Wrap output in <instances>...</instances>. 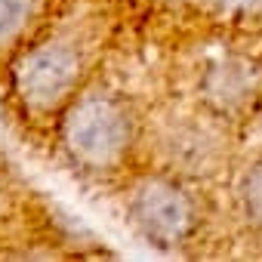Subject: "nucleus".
Returning <instances> with one entry per match:
<instances>
[{
  "label": "nucleus",
  "mask_w": 262,
  "mask_h": 262,
  "mask_svg": "<svg viewBox=\"0 0 262 262\" xmlns=\"http://www.w3.org/2000/svg\"><path fill=\"white\" fill-rule=\"evenodd\" d=\"M133 133L136 123L126 102L111 93L93 90L65 105L62 145L86 170L117 167L133 145Z\"/></svg>",
  "instance_id": "f257e3e1"
},
{
  "label": "nucleus",
  "mask_w": 262,
  "mask_h": 262,
  "mask_svg": "<svg viewBox=\"0 0 262 262\" xmlns=\"http://www.w3.org/2000/svg\"><path fill=\"white\" fill-rule=\"evenodd\" d=\"M83 74V59L71 43L50 40L31 47L19 62H16V90L28 111L34 114H50L65 108L74 99V90Z\"/></svg>",
  "instance_id": "f03ea898"
},
{
  "label": "nucleus",
  "mask_w": 262,
  "mask_h": 262,
  "mask_svg": "<svg viewBox=\"0 0 262 262\" xmlns=\"http://www.w3.org/2000/svg\"><path fill=\"white\" fill-rule=\"evenodd\" d=\"M129 219L158 247H179L198 225L194 198L170 176H148L129 194Z\"/></svg>",
  "instance_id": "7ed1b4c3"
},
{
  "label": "nucleus",
  "mask_w": 262,
  "mask_h": 262,
  "mask_svg": "<svg viewBox=\"0 0 262 262\" xmlns=\"http://www.w3.org/2000/svg\"><path fill=\"white\" fill-rule=\"evenodd\" d=\"M237 198H241V207H244V216L262 228V155L250 164V170L241 176V185H237Z\"/></svg>",
  "instance_id": "20e7f679"
},
{
  "label": "nucleus",
  "mask_w": 262,
  "mask_h": 262,
  "mask_svg": "<svg viewBox=\"0 0 262 262\" xmlns=\"http://www.w3.org/2000/svg\"><path fill=\"white\" fill-rule=\"evenodd\" d=\"M34 0H0V47L13 43L28 25Z\"/></svg>",
  "instance_id": "39448f33"
}]
</instances>
